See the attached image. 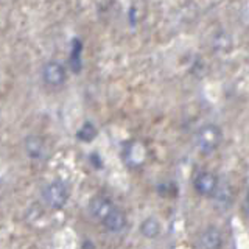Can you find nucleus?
<instances>
[{"instance_id": "1", "label": "nucleus", "mask_w": 249, "mask_h": 249, "mask_svg": "<svg viewBox=\"0 0 249 249\" xmlns=\"http://www.w3.org/2000/svg\"><path fill=\"white\" fill-rule=\"evenodd\" d=\"M221 140H223V132L220 126H216L213 123H207L204 126H201L196 132V136H195L196 148L204 154L215 151L220 146Z\"/></svg>"}, {"instance_id": "2", "label": "nucleus", "mask_w": 249, "mask_h": 249, "mask_svg": "<svg viewBox=\"0 0 249 249\" xmlns=\"http://www.w3.org/2000/svg\"><path fill=\"white\" fill-rule=\"evenodd\" d=\"M42 196L47 206L54 210H59L69 201V187L62 181H53L44 189Z\"/></svg>"}, {"instance_id": "3", "label": "nucleus", "mask_w": 249, "mask_h": 249, "mask_svg": "<svg viewBox=\"0 0 249 249\" xmlns=\"http://www.w3.org/2000/svg\"><path fill=\"white\" fill-rule=\"evenodd\" d=\"M123 159L124 163L129 168H140L145 165V162L148 159V148L143 142L140 140H131L126 143L123 151Z\"/></svg>"}, {"instance_id": "4", "label": "nucleus", "mask_w": 249, "mask_h": 249, "mask_svg": "<svg viewBox=\"0 0 249 249\" xmlns=\"http://www.w3.org/2000/svg\"><path fill=\"white\" fill-rule=\"evenodd\" d=\"M66 69L58 61H49L42 67V80L50 88H59L66 83Z\"/></svg>"}, {"instance_id": "5", "label": "nucleus", "mask_w": 249, "mask_h": 249, "mask_svg": "<svg viewBox=\"0 0 249 249\" xmlns=\"http://www.w3.org/2000/svg\"><path fill=\"white\" fill-rule=\"evenodd\" d=\"M218 185H220V181L212 171H199L193 179L195 190L201 196H213L218 190Z\"/></svg>"}, {"instance_id": "6", "label": "nucleus", "mask_w": 249, "mask_h": 249, "mask_svg": "<svg viewBox=\"0 0 249 249\" xmlns=\"http://www.w3.org/2000/svg\"><path fill=\"white\" fill-rule=\"evenodd\" d=\"M115 209L114 202L109 199L105 195H97V196H93L89 202V213L92 215V218H95V220L105 221V218L112 212Z\"/></svg>"}, {"instance_id": "7", "label": "nucleus", "mask_w": 249, "mask_h": 249, "mask_svg": "<svg viewBox=\"0 0 249 249\" xmlns=\"http://www.w3.org/2000/svg\"><path fill=\"white\" fill-rule=\"evenodd\" d=\"M201 249H221L223 248V233L215 226H209L199 235Z\"/></svg>"}, {"instance_id": "8", "label": "nucleus", "mask_w": 249, "mask_h": 249, "mask_svg": "<svg viewBox=\"0 0 249 249\" xmlns=\"http://www.w3.org/2000/svg\"><path fill=\"white\" fill-rule=\"evenodd\" d=\"M126 215H124L123 210L120 209H114L111 213H109L105 221H103V226L106 228L107 232H112V233H120L124 231V228H126Z\"/></svg>"}, {"instance_id": "9", "label": "nucleus", "mask_w": 249, "mask_h": 249, "mask_svg": "<svg viewBox=\"0 0 249 249\" xmlns=\"http://www.w3.org/2000/svg\"><path fill=\"white\" fill-rule=\"evenodd\" d=\"M215 199V204L218 209H221V210H226V209H229L232 206V202H233V192L232 189L228 185V184H221L218 185V190L215 192V195L212 196Z\"/></svg>"}, {"instance_id": "10", "label": "nucleus", "mask_w": 249, "mask_h": 249, "mask_svg": "<svg viewBox=\"0 0 249 249\" xmlns=\"http://www.w3.org/2000/svg\"><path fill=\"white\" fill-rule=\"evenodd\" d=\"M25 151L31 159H41L45 153V143L41 137L37 136H28L25 139Z\"/></svg>"}, {"instance_id": "11", "label": "nucleus", "mask_w": 249, "mask_h": 249, "mask_svg": "<svg viewBox=\"0 0 249 249\" xmlns=\"http://www.w3.org/2000/svg\"><path fill=\"white\" fill-rule=\"evenodd\" d=\"M140 232L145 238H156L160 233V223L158 221V218L148 216L146 220L142 221L140 224Z\"/></svg>"}, {"instance_id": "12", "label": "nucleus", "mask_w": 249, "mask_h": 249, "mask_svg": "<svg viewBox=\"0 0 249 249\" xmlns=\"http://www.w3.org/2000/svg\"><path fill=\"white\" fill-rule=\"evenodd\" d=\"M76 137L80 139L81 142H92V140L97 137V129L92 123L86 122L80 128V131L76 132Z\"/></svg>"}, {"instance_id": "13", "label": "nucleus", "mask_w": 249, "mask_h": 249, "mask_svg": "<svg viewBox=\"0 0 249 249\" xmlns=\"http://www.w3.org/2000/svg\"><path fill=\"white\" fill-rule=\"evenodd\" d=\"M243 209H245V215L249 220V192L246 193V198H245V202H243Z\"/></svg>"}]
</instances>
